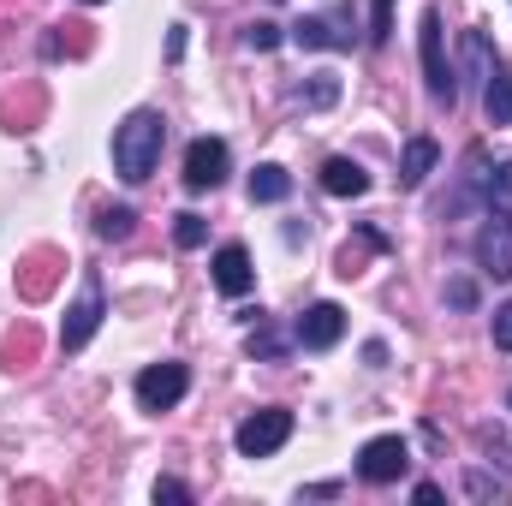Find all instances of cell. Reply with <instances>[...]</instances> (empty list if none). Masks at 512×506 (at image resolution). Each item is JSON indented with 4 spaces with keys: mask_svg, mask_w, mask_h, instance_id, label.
<instances>
[{
    "mask_svg": "<svg viewBox=\"0 0 512 506\" xmlns=\"http://www.w3.org/2000/svg\"><path fill=\"white\" fill-rule=\"evenodd\" d=\"M507 405H512V393H507Z\"/></svg>",
    "mask_w": 512,
    "mask_h": 506,
    "instance_id": "cell-33",
    "label": "cell"
},
{
    "mask_svg": "<svg viewBox=\"0 0 512 506\" xmlns=\"http://www.w3.org/2000/svg\"><path fill=\"white\" fill-rule=\"evenodd\" d=\"M471 203H483V209H512V161L489 167V149H483V143L465 155V185H459V197H453L447 215H459V209H471Z\"/></svg>",
    "mask_w": 512,
    "mask_h": 506,
    "instance_id": "cell-2",
    "label": "cell"
},
{
    "mask_svg": "<svg viewBox=\"0 0 512 506\" xmlns=\"http://www.w3.org/2000/svg\"><path fill=\"white\" fill-rule=\"evenodd\" d=\"M161 143H167V120L155 108H131L126 120L114 126V173L126 185H143L161 167Z\"/></svg>",
    "mask_w": 512,
    "mask_h": 506,
    "instance_id": "cell-1",
    "label": "cell"
},
{
    "mask_svg": "<svg viewBox=\"0 0 512 506\" xmlns=\"http://www.w3.org/2000/svg\"><path fill=\"white\" fill-rule=\"evenodd\" d=\"M495 66H501V54L489 48V30H465V72H471V78L483 84V78H489Z\"/></svg>",
    "mask_w": 512,
    "mask_h": 506,
    "instance_id": "cell-18",
    "label": "cell"
},
{
    "mask_svg": "<svg viewBox=\"0 0 512 506\" xmlns=\"http://www.w3.org/2000/svg\"><path fill=\"white\" fill-rule=\"evenodd\" d=\"M102 316H108V298H102V274H96V268H84V286H78V298L66 304V322H60V352H84V346L96 340Z\"/></svg>",
    "mask_w": 512,
    "mask_h": 506,
    "instance_id": "cell-4",
    "label": "cell"
},
{
    "mask_svg": "<svg viewBox=\"0 0 512 506\" xmlns=\"http://www.w3.org/2000/svg\"><path fill=\"white\" fill-rule=\"evenodd\" d=\"M477 447L489 453V465H501V471L512 477V447L501 441V429H495V423H477Z\"/></svg>",
    "mask_w": 512,
    "mask_h": 506,
    "instance_id": "cell-22",
    "label": "cell"
},
{
    "mask_svg": "<svg viewBox=\"0 0 512 506\" xmlns=\"http://www.w3.org/2000/svg\"><path fill=\"white\" fill-rule=\"evenodd\" d=\"M405 471H411V447H405V435H376V441L358 447V477H364L370 489L399 483Z\"/></svg>",
    "mask_w": 512,
    "mask_h": 506,
    "instance_id": "cell-8",
    "label": "cell"
},
{
    "mask_svg": "<svg viewBox=\"0 0 512 506\" xmlns=\"http://www.w3.org/2000/svg\"><path fill=\"white\" fill-rule=\"evenodd\" d=\"M465 495H471V501H501V495H507V483H501V477H489V471H465Z\"/></svg>",
    "mask_w": 512,
    "mask_h": 506,
    "instance_id": "cell-24",
    "label": "cell"
},
{
    "mask_svg": "<svg viewBox=\"0 0 512 506\" xmlns=\"http://www.w3.org/2000/svg\"><path fill=\"white\" fill-rule=\"evenodd\" d=\"M286 441H292V411H286V405H262V411H251V417L233 429L239 459H268V453H280Z\"/></svg>",
    "mask_w": 512,
    "mask_h": 506,
    "instance_id": "cell-5",
    "label": "cell"
},
{
    "mask_svg": "<svg viewBox=\"0 0 512 506\" xmlns=\"http://www.w3.org/2000/svg\"><path fill=\"white\" fill-rule=\"evenodd\" d=\"M322 191H328V197H364V191H370V173H364L352 155H328V161H322Z\"/></svg>",
    "mask_w": 512,
    "mask_h": 506,
    "instance_id": "cell-13",
    "label": "cell"
},
{
    "mask_svg": "<svg viewBox=\"0 0 512 506\" xmlns=\"http://www.w3.org/2000/svg\"><path fill=\"white\" fill-rule=\"evenodd\" d=\"M131 227H137V215H131L126 203H108V209L96 215V239H108V245H120V239H131Z\"/></svg>",
    "mask_w": 512,
    "mask_h": 506,
    "instance_id": "cell-19",
    "label": "cell"
},
{
    "mask_svg": "<svg viewBox=\"0 0 512 506\" xmlns=\"http://www.w3.org/2000/svg\"><path fill=\"white\" fill-rule=\"evenodd\" d=\"M292 42H298V48H328V54H346V48H358V12H352V6H340V12L298 18V24H292Z\"/></svg>",
    "mask_w": 512,
    "mask_h": 506,
    "instance_id": "cell-7",
    "label": "cell"
},
{
    "mask_svg": "<svg viewBox=\"0 0 512 506\" xmlns=\"http://www.w3.org/2000/svg\"><path fill=\"white\" fill-rule=\"evenodd\" d=\"M155 501H173V506H191L197 495L179 483V477H155Z\"/></svg>",
    "mask_w": 512,
    "mask_h": 506,
    "instance_id": "cell-27",
    "label": "cell"
},
{
    "mask_svg": "<svg viewBox=\"0 0 512 506\" xmlns=\"http://www.w3.org/2000/svg\"><path fill=\"white\" fill-rule=\"evenodd\" d=\"M286 346H292V340H286L274 322H262V328L251 334V358H262V364H280V358H286Z\"/></svg>",
    "mask_w": 512,
    "mask_h": 506,
    "instance_id": "cell-20",
    "label": "cell"
},
{
    "mask_svg": "<svg viewBox=\"0 0 512 506\" xmlns=\"http://www.w3.org/2000/svg\"><path fill=\"white\" fill-rule=\"evenodd\" d=\"M417 54H423V90H429V102L453 108V102H459V84H453V66H447V42H441V12H435V6H429V12L417 18Z\"/></svg>",
    "mask_w": 512,
    "mask_h": 506,
    "instance_id": "cell-3",
    "label": "cell"
},
{
    "mask_svg": "<svg viewBox=\"0 0 512 506\" xmlns=\"http://www.w3.org/2000/svg\"><path fill=\"white\" fill-rule=\"evenodd\" d=\"M286 197H292V173L274 167V161H262L251 173V203H286Z\"/></svg>",
    "mask_w": 512,
    "mask_h": 506,
    "instance_id": "cell-17",
    "label": "cell"
},
{
    "mask_svg": "<svg viewBox=\"0 0 512 506\" xmlns=\"http://www.w3.org/2000/svg\"><path fill=\"white\" fill-rule=\"evenodd\" d=\"M483 114H489V126H512V72L507 66H495L483 78Z\"/></svg>",
    "mask_w": 512,
    "mask_h": 506,
    "instance_id": "cell-15",
    "label": "cell"
},
{
    "mask_svg": "<svg viewBox=\"0 0 512 506\" xmlns=\"http://www.w3.org/2000/svg\"><path fill=\"white\" fill-rule=\"evenodd\" d=\"M364 358H370V370H382V364H387V346H382V340H370V346H364Z\"/></svg>",
    "mask_w": 512,
    "mask_h": 506,
    "instance_id": "cell-31",
    "label": "cell"
},
{
    "mask_svg": "<svg viewBox=\"0 0 512 506\" xmlns=\"http://www.w3.org/2000/svg\"><path fill=\"white\" fill-rule=\"evenodd\" d=\"M358 239H364V251H387V239H382V233H376V227H364V233H358ZM340 274H346V280H352V274H358V251H352V245H346V251H340Z\"/></svg>",
    "mask_w": 512,
    "mask_h": 506,
    "instance_id": "cell-26",
    "label": "cell"
},
{
    "mask_svg": "<svg viewBox=\"0 0 512 506\" xmlns=\"http://www.w3.org/2000/svg\"><path fill=\"white\" fill-rule=\"evenodd\" d=\"M227 167H233V149L221 143V137H197L191 149H185V191H215L221 179H227Z\"/></svg>",
    "mask_w": 512,
    "mask_h": 506,
    "instance_id": "cell-10",
    "label": "cell"
},
{
    "mask_svg": "<svg viewBox=\"0 0 512 506\" xmlns=\"http://www.w3.org/2000/svg\"><path fill=\"white\" fill-rule=\"evenodd\" d=\"M387 36H393V0H370V42L387 48Z\"/></svg>",
    "mask_w": 512,
    "mask_h": 506,
    "instance_id": "cell-25",
    "label": "cell"
},
{
    "mask_svg": "<svg viewBox=\"0 0 512 506\" xmlns=\"http://www.w3.org/2000/svg\"><path fill=\"white\" fill-rule=\"evenodd\" d=\"M280 42H286V30H280V24H268V18L245 24V48H256V54H274Z\"/></svg>",
    "mask_w": 512,
    "mask_h": 506,
    "instance_id": "cell-23",
    "label": "cell"
},
{
    "mask_svg": "<svg viewBox=\"0 0 512 506\" xmlns=\"http://www.w3.org/2000/svg\"><path fill=\"white\" fill-rule=\"evenodd\" d=\"M203 239H209V221H203V215H191V209L173 215V245H179V251H197Z\"/></svg>",
    "mask_w": 512,
    "mask_h": 506,
    "instance_id": "cell-21",
    "label": "cell"
},
{
    "mask_svg": "<svg viewBox=\"0 0 512 506\" xmlns=\"http://www.w3.org/2000/svg\"><path fill=\"white\" fill-rule=\"evenodd\" d=\"M185 54V24H173V36H167V60H179Z\"/></svg>",
    "mask_w": 512,
    "mask_h": 506,
    "instance_id": "cell-30",
    "label": "cell"
},
{
    "mask_svg": "<svg viewBox=\"0 0 512 506\" xmlns=\"http://www.w3.org/2000/svg\"><path fill=\"white\" fill-rule=\"evenodd\" d=\"M447 304L453 310H477V280H447Z\"/></svg>",
    "mask_w": 512,
    "mask_h": 506,
    "instance_id": "cell-28",
    "label": "cell"
},
{
    "mask_svg": "<svg viewBox=\"0 0 512 506\" xmlns=\"http://www.w3.org/2000/svg\"><path fill=\"white\" fill-rule=\"evenodd\" d=\"M340 334H346V310H340L334 298L310 304V310L298 316V328H292V340H298L304 352H334V346H340Z\"/></svg>",
    "mask_w": 512,
    "mask_h": 506,
    "instance_id": "cell-11",
    "label": "cell"
},
{
    "mask_svg": "<svg viewBox=\"0 0 512 506\" xmlns=\"http://www.w3.org/2000/svg\"><path fill=\"white\" fill-rule=\"evenodd\" d=\"M489 328H495V346H501V352H512V298L495 310V322H489Z\"/></svg>",
    "mask_w": 512,
    "mask_h": 506,
    "instance_id": "cell-29",
    "label": "cell"
},
{
    "mask_svg": "<svg viewBox=\"0 0 512 506\" xmlns=\"http://www.w3.org/2000/svg\"><path fill=\"white\" fill-rule=\"evenodd\" d=\"M215 286H221L227 298H245L256 286V268H251V251H245V245H221V251H215Z\"/></svg>",
    "mask_w": 512,
    "mask_h": 506,
    "instance_id": "cell-12",
    "label": "cell"
},
{
    "mask_svg": "<svg viewBox=\"0 0 512 506\" xmlns=\"http://www.w3.org/2000/svg\"><path fill=\"white\" fill-rule=\"evenodd\" d=\"M292 102H298V108H310V114L334 108V102H340V72H310V78L292 90Z\"/></svg>",
    "mask_w": 512,
    "mask_h": 506,
    "instance_id": "cell-16",
    "label": "cell"
},
{
    "mask_svg": "<svg viewBox=\"0 0 512 506\" xmlns=\"http://www.w3.org/2000/svg\"><path fill=\"white\" fill-rule=\"evenodd\" d=\"M435 161H441V143H435V137H411V143H405V155H399V185H405V191H417V185L435 173Z\"/></svg>",
    "mask_w": 512,
    "mask_h": 506,
    "instance_id": "cell-14",
    "label": "cell"
},
{
    "mask_svg": "<svg viewBox=\"0 0 512 506\" xmlns=\"http://www.w3.org/2000/svg\"><path fill=\"white\" fill-rule=\"evenodd\" d=\"M471 251H477V268L489 280H512V209H483Z\"/></svg>",
    "mask_w": 512,
    "mask_h": 506,
    "instance_id": "cell-6",
    "label": "cell"
},
{
    "mask_svg": "<svg viewBox=\"0 0 512 506\" xmlns=\"http://www.w3.org/2000/svg\"><path fill=\"white\" fill-rule=\"evenodd\" d=\"M131 393H137L143 411H173V405L191 393V370H185V364H149V370H137Z\"/></svg>",
    "mask_w": 512,
    "mask_h": 506,
    "instance_id": "cell-9",
    "label": "cell"
},
{
    "mask_svg": "<svg viewBox=\"0 0 512 506\" xmlns=\"http://www.w3.org/2000/svg\"><path fill=\"white\" fill-rule=\"evenodd\" d=\"M84 6H102V0H84Z\"/></svg>",
    "mask_w": 512,
    "mask_h": 506,
    "instance_id": "cell-32",
    "label": "cell"
}]
</instances>
